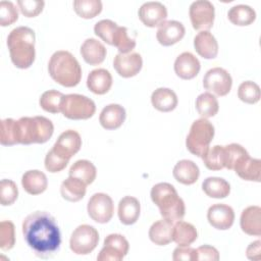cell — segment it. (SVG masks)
<instances>
[{
  "label": "cell",
  "mask_w": 261,
  "mask_h": 261,
  "mask_svg": "<svg viewBox=\"0 0 261 261\" xmlns=\"http://www.w3.org/2000/svg\"><path fill=\"white\" fill-rule=\"evenodd\" d=\"M186 33L184 24L177 20H165L157 30V41L163 46H171L180 41Z\"/></svg>",
  "instance_id": "obj_17"
},
{
  "label": "cell",
  "mask_w": 261,
  "mask_h": 261,
  "mask_svg": "<svg viewBox=\"0 0 261 261\" xmlns=\"http://www.w3.org/2000/svg\"><path fill=\"white\" fill-rule=\"evenodd\" d=\"M106 48L98 40L89 38L81 46V54L84 60L90 65H98L102 63L106 57Z\"/></svg>",
  "instance_id": "obj_23"
},
{
  "label": "cell",
  "mask_w": 261,
  "mask_h": 261,
  "mask_svg": "<svg viewBox=\"0 0 261 261\" xmlns=\"http://www.w3.org/2000/svg\"><path fill=\"white\" fill-rule=\"evenodd\" d=\"M82 147V139L77 132L67 129L60 134L53 146V151L64 159L69 160Z\"/></svg>",
  "instance_id": "obj_13"
},
{
  "label": "cell",
  "mask_w": 261,
  "mask_h": 261,
  "mask_svg": "<svg viewBox=\"0 0 261 261\" xmlns=\"http://www.w3.org/2000/svg\"><path fill=\"white\" fill-rule=\"evenodd\" d=\"M0 142L3 146H12L19 144L17 120L5 118L1 120Z\"/></svg>",
  "instance_id": "obj_39"
},
{
  "label": "cell",
  "mask_w": 261,
  "mask_h": 261,
  "mask_svg": "<svg viewBox=\"0 0 261 261\" xmlns=\"http://www.w3.org/2000/svg\"><path fill=\"white\" fill-rule=\"evenodd\" d=\"M196 52L205 59H213L218 54V43L209 31H201L194 38Z\"/></svg>",
  "instance_id": "obj_22"
},
{
  "label": "cell",
  "mask_w": 261,
  "mask_h": 261,
  "mask_svg": "<svg viewBox=\"0 0 261 261\" xmlns=\"http://www.w3.org/2000/svg\"><path fill=\"white\" fill-rule=\"evenodd\" d=\"M87 185L81 179L68 176L60 186V194L63 199L69 202H77L86 195Z\"/></svg>",
  "instance_id": "obj_30"
},
{
  "label": "cell",
  "mask_w": 261,
  "mask_h": 261,
  "mask_svg": "<svg viewBox=\"0 0 261 261\" xmlns=\"http://www.w3.org/2000/svg\"><path fill=\"white\" fill-rule=\"evenodd\" d=\"M196 109L202 118L212 117L218 112V100L211 93H202L196 99Z\"/></svg>",
  "instance_id": "obj_35"
},
{
  "label": "cell",
  "mask_w": 261,
  "mask_h": 261,
  "mask_svg": "<svg viewBox=\"0 0 261 261\" xmlns=\"http://www.w3.org/2000/svg\"><path fill=\"white\" fill-rule=\"evenodd\" d=\"M125 109L119 104H109L105 106L99 116L100 124L105 129H116L125 120Z\"/></svg>",
  "instance_id": "obj_20"
},
{
  "label": "cell",
  "mask_w": 261,
  "mask_h": 261,
  "mask_svg": "<svg viewBox=\"0 0 261 261\" xmlns=\"http://www.w3.org/2000/svg\"><path fill=\"white\" fill-rule=\"evenodd\" d=\"M35 32L29 27H17L7 37V47L12 63L21 69L29 68L35 61Z\"/></svg>",
  "instance_id": "obj_2"
},
{
  "label": "cell",
  "mask_w": 261,
  "mask_h": 261,
  "mask_svg": "<svg viewBox=\"0 0 261 261\" xmlns=\"http://www.w3.org/2000/svg\"><path fill=\"white\" fill-rule=\"evenodd\" d=\"M151 199L158 206L163 219L170 222L181 220L186 213L184 200L178 196L175 188L168 182H159L151 190Z\"/></svg>",
  "instance_id": "obj_3"
},
{
  "label": "cell",
  "mask_w": 261,
  "mask_h": 261,
  "mask_svg": "<svg viewBox=\"0 0 261 261\" xmlns=\"http://www.w3.org/2000/svg\"><path fill=\"white\" fill-rule=\"evenodd\" d=\"M203 86L206 90L221 97L229 93L232 86V79L224 68L213 67L205 73Z\"/></svg>",
  "instance_id": "obj_12"
},
{
  "label": "cell",
  "mask_w": 261,
  "mask_h": 261,
  "mask_svg": "<svg viewBox=\"0 0 261 261\" xmlns=\"http://www.w3.org/2000/svg\"><path fill=\"white\" fill-rule=\"evenodd\" d=\"M89 216L98 223H107L113 216L114 204L110 196L104 193L94 194L87 205Z\"/></svg>",
  "instance_id": "obj_11"
},
{
  "label": "cell",
  "mask_w": 261,
  "mask_h": 261,
  "mask_svg": "<svg viewBox=\"0 0 261 261\" xmlns=\"http://www.w3.org/2000/svg\"><path fill=\"white\" fill-rule=\"evenodd\" d=\"M219 259V253L216 248L204 245L199 247L195 250V259L194 261H200V260H210V261H217Z\"/></svg>",
  "instance_id": "obj_49"
},
{
  "label": "cell",
  "mask_w": 261,
  "mask_h": 261,
  "mask_svg": "<svg viewBox=\"0 0 261 261\" xmlns=\"http://www.w3.org/2000/svg\"><path fill=\"white\" fill-rule=\"evenodd\" d=\"M240 225L245 233L259 237L261 234V208L255 205L244 209L241 214Z\"/></svg>",
  "instance_id": "obj_21"
},
{
  "label": "cell",
  "mask_w": 261,
  "mask_h": 261,
  "mask_svg": "<svg viewBox=\"0 0 261 261\" xmlns=\"http://www.w3.org/2000/svg\"><path fill=\"white\" fill-rule=\"evenodd\" d=\"M238 97L245 103L255 104L260 100V87L252 81L243 82L239 86Z\"/></svg>",
  "instance_id": "obj_41"
},
{
  "label": "cell",
  "mask_w": 261,
  "mask_h": 261,
  "mask_svg": "<svg viewBox=\"0 0 261 261\" xmlns=\"http://www.w3.org/2000/svg\"><path fill=\"white\" fill-rule=\"evenodd\" d=\"M21 185L28 194L39 195L46 191L48 179L46 174L40 170H28L21 177Z\"/></svg>",
  "instance_id": "obj_27"
},
{
  "label": "cell",
  "mask_w": 261,
  "mask_h": 261,
  "mask_svg": "<svg viewBox=\"0 0 261 261\" xmlns=\"http://www.w3.org/2000/svg\"><path fill=\"white\" fill-rule=\"evenodd\" d=\"M195 250L196 249H193V248H191L189 246H186V247L178 246L173 251L172 259L174 261H180V260H191V261H194V259H195Z\"/></svg>",
  "instance_id": "obj_50"
},
{
  "label": "cell",
  "mask_w": 261,
  "mask_h": 261,
  "mask_svg": "<svg viewBox=\"0 0 261 261\" xmlns=\"http://www.w3.org/2000/svg\"><path fill=\"white\" fill-rule=\"evenodd\" d=\"M73 9L79 16L90 19L102 11V2L100 0H74Z\"/></svg>",
  "instance_id": "obj_37"
},
{
  "label": "cell",
  "mask_w": 261,
  "mask_h": 261,
  "mask_svg": "<svg viewBox=\"0 0 261 261\" xmlns=\"http://www.w3.org/2000/svg\"><path fill=\"white\" fill-rule=\"evenodd\" d=\"M141 212L140 202L132 196L123 197L118 203V218L124 225H130L137 222Z\"/></svg>",
  "instance_id": "obj_24"
},
{
  "label": "cell",
  "mask_w": 261,
  "mask_h": 261,
  "mask_svg": "<svg viewBox=\"0 0 261 261\" xmlns=\"http://www.w3.org/2000/svg\"><path fill=\"white\" fill-rule=\"evenodd\" d=\"M172 174L178 182L189 186L195 184L198 180L200 169L194 161L182 159L175 164Z\"/></svg>",
  "instance_id": "obj_26"
},
{
  "label": "cell",
  "mask_w": 261,
  "mask_h": 261,
  "mask_svg": "<svg viewBox=\"0 0 261 261\" xmlns=\"http://www.w3.org/2000/svg\"><path fill=\"white\" fill-rule=\"evenodd\" d=\"M17 5L24 16L35 17L42 12L45 2L42 0H18Z\"/></svg>",
  "instance_id": "obj_47"
},
{
  "label": "cell",
  "mask_w": 261,
  "mask_h": 261,
  "mask_svg": "<svg viewBox=\"0 0 261 261\" xmlns=\"http://www.w3.org/2000/svg\"><path fill=\"white\" fill-rule=\"evenodd\" d=\"M22 234L28 246L41 258L52 257L61 245L59 226L46 211L29 214L22 221Z\"/></svg>",
  "instance_id": "obj_1"
},
{
  "label": "cell",
  "mask_w": 261,
  "mask_h": 261,
  "mask_svg": "<svg viewBox=\"0 0 261 261\" xmlns=\"http://www.w3.org/2000/svg\"><path fill=\"white\" fill-rule=\"evenodd\" d=\"M247 258L250 260H260L261 258V242L259 240L251 243L246 251Z\"/></svg>",
  "instance_id": "obj_51"
},
{
  "label": "cell",
  "mask_w": 261,
  "mask_h": 261,
  "mask_svg": "<svg viewBox=\"0 0 261 261\" xmlns=\"http://www.w3.org/2000/svg\"><path fill=\"white\" fill-rule=\"evenodd\" d=\"M64 95L56 90H49L44 92L39 100L40 106L47 112L58 113L61 112L60 105Z\"/></svg>",
  "instance_id": "obj_40"
},
{
  "label": "cell",
  "mask_w": 261,
  "mask_h": 261,
  "mask_svg": "<svg viewBox=\"0 0 261 261\" xmlns=\"http://www.w3.org/2000/svg\"><path fill=\"white\" fill-rule=\"evenodd\" d=\"M99 233L97 229L89 224L79 225L71 233L69 248L76 255L90 254L98 245Z\"/></svg>",
  "instance_id": "obj_8"
},
{
  "label": "cell",
  "mask_w": 261,
  "mask_h": 261,
  "mask_svg": "<svg viewBox=\"0 0 261 261\" xmlns=\"http://www.w3.org/2000/svg\"><path fill=\"white\" fill-rule=\"evenodd\" d=\"M202 190L210 198L223 199L229 195L230 186L224 178L209 176L202 182Z\"/></svg>",
  "instance_id": "obj_31"
},
{
  "label": "cell",
  "mask_w": 261,
  "mask_h": 261,
  "mask_svg": "<svg viewBox=\"0 0 261 261\" xmlns=\"http://www.w3.org/2000/svg\"><path fill=\"white\" fill-rule=\"evenodd\" d=\"M208 222L216 229L226 230L234 221L233 209L225 204H214L207 211Z\"/></svg>",
  "instance_id": "obj_16"
},
{
  "label": "cell",
  "mask_w": 261,
  "mask_h": 261,
  "mask_svg": "<svg viewBox=\"0 0 261 261\" xmlns=\"http://www.w3.org/2000/svg\"><path fill=\"white\" fill-rule=\"evenodd\" d=\"M19 144H43L53 135L54 125L44 116L20 117L17 120Z\"/></svg>",
  "instance_id": "obj_5"
},
{
  "label": "cell",
  "mask_w": 261,
  "mask_h": 261,
  "mask_svg": "<svg viewBox=\"0 0 261 261\" xmlns=\"http://www.w3.org/2000/svg\"><path fill=\"white\" fill-rule=\"evenodd\" d=\"M143 66L142 56L137 52L127 54L118 53L113 60V67L122 77H132L138 74Z\"/></svg>",
  "instance_id": "obj_14"
},
{
  "label": "cell",
  "mask_w": 261,
  "mask_h": 261,
  "mask_svg": "<svg viewBox=\"0 0 261 261\" xmlns=\"http://www.w3.org/2000/svg\"><path fill=\"white\" fill-rule=\"evenodd\" d=\"M139 17L146 27H159L165 21L167 17V9L165 5H163L161 2H145L139 8Z\"/></svg>",
  "instance_id": "obj_15"
},
{
  "label": "cell",
  "mask_w": 261,
  "mask_h": 261,
  "mask_svg": "<svg viewBox=\"0 0 261 261\" xmlns=\"http://www.w3.org/2000/svg\"><path fill=\"white\" fill-rule=\"evenodd\" d=\"M112 45H114L119 53L127 54L136 47V39L132 37L125 27H118L114 33Z\"/></svg>",
  "instance_id": "obj_38"
},
{
  "label": "cell",
  "mask_w": 261,
  "mask_h": 261,
  "mask_svg": "<svg viewBox=\"0 0 261 261\" xmlns=\"http://www.w3.org/2000/svg\"><path fill=\"white\" fill-rule=\"evenodd\" d=\"M233 170L243 179L249 181H260L261 161L260 159L251 158L249 154L241 157L234 164Z\"/></svg>",
  "instance_id": "obj_19"
},
{
  "label": "cell",
  "mask_w": 261,
  "mask_h": 261,
  "mask_svg": "<svg viewBox=\"0 0 261 261\" xmlns=\"http://www.w3.org/2000/svg\"><path fill=\"white\" fill-rule=\"evenodd\" d=\"M202 159L205 166L210 170H220L222 168H225L224 146H213L211 149H208Z\"/></svg>",
  "instance_id": "obj_36"
},
{
  "label": "cell",
  "mask_w": 261,
  "mask_h": 261,
  "mask_svg": "<svg viewBox=\"0 0 261 261\" xmlns=\"http://www.w3.org/2000/svg\"><path fill=\"white\" fill-rule=\"evenodd\" d=\"M224 150H225V168L230 170L233 169L234 164L241 157L249 154L242 145L236 144V143L224 146Z\"/></svg>",
  "instance_id": "obj_45"
},
{
  "label": "cell",
  "mask_w": 261,
  "mask_h": 261,
  "mask_svg": "<svg viewBox=\"0 0 261 261\" xmlns=\"http://www.w3.org/2000/svg\"><path fill=\"white\" fill-rule=\"evenodd\" d=\"M176 94L168 88H158L151 95L153 107L161 112L172 111L177 106Z\"/></svg>",
  "instance_id": "obj_28"
},
{
  "label": "cell",
  "mask_w": 261,
  "mask_h": 261,
  "mask_svg": "<svg viewBox=\"0 0 261 261\" xmlns=\"http://www.w3.org/2000/svg\"><path fill=\"white\" fill-rule=\"evenodd\" d=\"M60 110L68 119H88L92 117L96 111L94 101L87 96L80 94L64 95L61 101Z\"/></svg>",
  "instance_id": "obj_7"
},
{
  "label": "cell",
  "mask_w": 261,
  "mask_h": 261,
  "mask_svg": "<svg viewBox=\"0 0 261 261\" xmlns=\"http://www.w3.org/2000/svg\"><path fill=\"white\" fill-rule=\"evenodd\" d=\"M214 126L206 118L195 120L186 139L187 149L198 157H203L209 149V145L214 137Z\"/></svg>",
  "instance_id": "obj_6"
},
{
  "label": "cell",
  "mask_w": 261,
  "mask_h": 261,
  "mask_svg": "<svg viewBox=\"0 0 261 261\" xmlns=\"http://www.w3.org/2000/svg\"><path fill=\"white\" fill-rule=\"evenodd\" d=\"M201 64L199 59L191 52L179 54L174 61V71L182 80H192L200 71Z\"/></svg>",
  "instance_id": "obj_18"
},
{
  "label": "cell",
  "mask_w": 261,
  "mask_h": 261,
  "mask_svg": "<svg viewBox=\"0 0 261 261\" xmlns=\"http://www.w3.org/2000/svg\"><path fill=\"white\" fill-rule=\"evenodd\" d=\"M18 18V11L11 1L0 2V24L7 27L14 23Z\"/></svg>",
  "instance_id": "obj_46"
},
{
  "label": "cell",
  "mask_w": 261,
  "mask_h": 261,
  "mask_svg": "<svg viewBox=\"0 0 261 261\" xmlns=\"http://www.w3.org/2000/svg\"><path fill=\"white\" fill-rule=\"evenodd\" d=\"M117 28L118 25L116 22L110 19H102L95 24L94 33L104 42H106L109 45H112L113 36Z\"/></svg>",
  "instance_id": "obj_44"
},
{
  "label": "cell",
  "mask_w": 261,
  "mask_h": 261,
  "mask_svg": "<svg viewBox=\"0 0 261 261\" xmlns=\"http://www.w3.org/2000/svg\"><path fill=\"white\" fill-rule=\"evenodd\" d=\"M192 25L198 31H208L212 28L215 17L213 4L208 0L194 1L189 9Z\"/></svg>",
  "instance_id": "obj_9"
},
{
  "label": "cell",
  "mask_w": 261,
  "mask_h": 261,
  "mask_svg": "<svg viewBox=\"0 0 261 261\" xmlns=\"http://www.w3.org/2000/svg\"><path fill=\"white\" fill-rule=\"evenodd\" d=\"M68 161L69 160L62 158L61 156L56 154L53 149H51L45 157V167L49 172H59L66 167Z\"/></svg>",
  "instance_id": "obj_48"
},
{
  "label": "cell",
  "mask_w": 261,
  "mask_h": 261,
  "mask_svg": "<svg viewBox=\"0 0 261 261\" xmlns=\"http://www.w3.org/2000/svg\"><path fill=\"white\" fill-rule=\"evenodd\" d=\"M18 196L16 184L11 179H2L0 182V201L2 206H9L15 202Z\"/></svg>",
  "instance_id": "obj_42"
},
{
  "label": "cell",
  "mask_w": 261,
  "mask_h": 261,
  "mask_svg": "<svg viewBox=\"0 0 261 261\" xmlns=\"http://www.w3.org/2000/svg\"><path fill=\"white\" fill-rule=\"evenodd\" d=\"M128 249V242L122 234L110 233L105 238L103 248L97 256V260L120 261L127 255Z\"/></svg>",
  "instance_id": "obj_10"
},
{
  "label": "cell",
  "mask_w": 261,
  "mask_h": 261,
  "mask_svg": "<svg viewBox=\"0 0 261 261\" xmlns=\"http://www.w3.org/2000/svg\"><path fill=\"white\" fill-rule=\"evenodd\" d=\"M197 237L198 233L196 227L189 222L178 220L173 225L172 241H174L178 246H190L197 240Z\"/></svg>",
  "instance_id": "obj_32"
},
{
  "label": "cell",
  "mask_w": 261,
  "mask_h": 261,
  "mask_svg": "<svg viewBox=\"0 0 261 261\" xmlns=\"http://www.w3.org/2000/svg\"><path fill=\"white\" fill-rule=\"evenodd\" d=\"M69 176L81 179L87 186L92 184L97 175V169L95 165L86 159L75 161L69 168Z\"/></svg>",
  "instance_id": "obj_33"
},
{
  "label": "cell",
  "mask_w": 261,
  "mask_h": 261,
  "mask_svg": "<svg viewBox=\"0 0 261 261\" xmlns=\"http://www.w3.org/2000/svg\"><path fill=\"white\" fill-rule=\"evenodd\" d=\"M173 224L172 222L161 219L154 222L149 229V238L151 242L158 246H165L172 242Z\"/></svg>",
  "instance_id": "obj_29"
},
{
  "label": "cell",
  "mask_w": 261,
  "mask_h": 261,
  "mask_svg": "<svg viewBox=\"0 0 261 261\" xmlns=\"http://www.w3.org/2000/svg\"><path fill=\"white\" fill-rule=\"evenodd\" d=\"M228 19L231 23L240 27L249 25L256 19V12L255 10L245 4H239L232 6L227 13Z\"/></svg>",
  "instance_id": "obj_34"
},
{
  "label": "cell",
  "mask_w": 261,
  "mask_h": 261,
  "mask_svg": "<svg viewBox=\"0 0 261 261\" xmlns=\"http://www.w3.org/2000/svg\"><path fill=\"white\" fill-rule=\"evenodd\" d=\"M112 86L111 73L105 68L92 70L87 77V87L91 92L97 95L106 94Z\"/></svg>",
  "instance_id": "obj_25"
},
{
  "label": "cell",
  "mask_w": 261,
  "mask_h": 261,
  "mask_svg": "<svg viewBox=\"0 0 261 261\" xmlns=\"http://www.w3.org/2000/svg\"><path fill=\"white\" fill-rule=\"evenodd\" d=\"M15 244L14 224L9 221H1L0 223V248L3 251H8L13 248Z\"/></svg>",
  "instance_id": "obj_43"
},
{
  "label": "cell",
  "mask_w": 261,
  "mask_h": 261,
  "mask_svg": "<svg viewBox=\"0 0 261 261\" xmlns=\"http://www.w3.org/2000/svg\"><path fill=\"white\" fill-rule=\"evenodd\" d=\"M50 76L63 87H74L82 79V68L76 58L68 51L59 50L52 54L48 63Z\"/></svg>",
  "instance_id": "obj_4"
}]
</instances>
